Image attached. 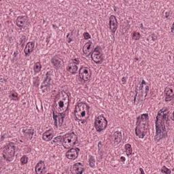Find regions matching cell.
I'll return each instance as SVG.
<instances>
[{"instance_id":"83f0119b","label":"cell","mask_w":174,"mask_h":174,"mask_svg":"<svg viewBox=\"0 0 174 174\" xmlns=\"http://www.w3.org/2000/svg\"><path fill=\"white\" fill-rule=\"evenodd\" d=\"M28 162V157H27L26 155H23V156L21 158V163L22 165H26Z\"/></svg>"},{"instance_id":"d6a6232c","label":"cell","mask_w":174,"mask_h":174,"mask_svg":"<svg viewBox=\"0 0 174 174\" xmlns=\"http://www.w3.org/2000/svg\"><path fill=\"white\" fill-rule=\"evenodd\" d=\"M125 80H126V78H125V77H123V79H122V81L123 82V83H125Z\"/></svg>"},{"instance_id":"1f68e13d","label":"cell","mask_w":174,"mask_h":174,"mask_svg":"<svg viewBox=\"0 0 174 174\" xmlns=\"http://www.w3.org/2000/svg\"><path fill=\"white\" fill-rule=\"evenodd\" d=\"M71 63H74V64H76V65H78L79 64V63H80L79 59H72V60H71Z\"/></svg>"},{"instance_id":"5b68a950","label":"cell","mask_w":174,"mask_h":174,"mask_svg":"<svg viewBox=\"0 0 174 174\" xmlns=\"http://www.w3.org/2000/svg\"><path fill=\"white\" fill-rule=\"evenodd\" d=\"M149 92V85L145 80H143L140 82V84L136 89L134 98V105L142 104L143 102L146 100Z\"/></svg>"},{"instance_id":"d4e9b609","label":"cell","mask_w":174,"mask_h":174,"mask_svg":"<svg viewBox=\"0 0 174 174\" xmlns=\"http://www.w3.org/2000/svg\"><path fill=\"white\" fill-rule=\"evenodd\" d=\"M42 70V64L40 61L36 62L34 66V70L35 73H39Z\"/></svg>"},{"instance_id":"4316f807","label":"cell","mask_w":174,"mask_h":174,"mask_svg":"<svg viewBox=\"0 0 174 174\" xmlns=\"http://www.w3.org/2000/svg\"><path fill=\"white\" fill-rule=\"evenodd\" d=\"M141 37H142V35L140 34V33L137 31H133L132 34V38L134 40H139Z\"/></svg>"},{"instance_id":"5bb4252c","label":"cell","mask_w":174,"mask_h":174,"mask_svg":"<svg viewBox=\"0 0 174 174\" xmlns=\"http://www.w3.org/2000/svg\"><path fill=\"white\" fill-rule=\"evenodd\" d=\"M109 28L112 34H114L118 28L117 18L114 15H111L109 18Z\"/></svg>"},{"instance_id":"e0dca14e","label":"cell","mask_w":174,"mask_h":174,"mask_svg":"<svg viewBox=\"0 0 174 174\" xmlns=\"http://www.w3.org/2000/svg\"><path fill=\"white\" fill-rule=\"evenodd\" d=\"M54 131L52 129H50L46 131L42 134V140L45 142H50L54 137Z\"/></svg>"},{"instance_id":"e575fe53","label":"cell","mask_w":174,"mask_h":174,"mask_svg":"<svg viewBox=\"0 0 174 174\" xmlns=\"http://www.w3.org/2000/svg\"><path fill=\"white\" fill-rule=\"evenodd\" d=\"M173 32V24L172 25V33Z\"/></svg>"},{"instance_id":"8992f818","label":"cell","mask_w":174,"mask_h":174,"mask_svg":"<svg viewBox=\"0 0 174 174\" xmlns=\"http://www.w3.org/2000/svg\"><path fill=\"white\" fill-rule=\"evenodd\" d=\"M78 141V136L74 132H70L63 135L62 145L65 149H70L75 146Z\"/></svg>"},{"instance_id":"7402d4cb","label":"cell","mask_w":174,"mask_h":174,"mask_svg":"<svg viewBox=\"0 0 174 174\" xmlns=\"http://www.w3.org/2000/svg\"><path fill=\"white\" fill-rule=\"evenodd\" d=\"M9 97L14 101H18L19 99V95L15 90H11L9 94Z\"/></svg>"},{"instance_id":"cb8c5ba5","label":"cell","mask_w":174,"mask_h":174,"mask_svg":"<svg viewBox=\"0 0 174 174\" xmlns=\"http://www.w3.org/2000/svg\"><path fill=\"white\" fill-rule=\"evenodd\" d=\"M125 153L126 154V155L128 156H130L132 153H133V149L131 147V145L129 144V143H126L125 146Z\"/></svg>"},{"instance_id":"ba28073f","label":"cell","mask_w":174,"mask_h":174,"mask_svg":"<svg viewBox=\"0 0 174 174\" xmlns=\"http://www.w3.org/2000/svg\"><path fill=\"white\" fill-rule=\"evenodd\" d=\"M107 126V120L103 115H99L95 119L94 126L97 132H101L106 129Z\"/></svg>"},{"instance_id":"7a4b0ae2","label":"cell","mask_w":174,"mask_h":174,"mask_svg":"<svg viewBox=\"0 0 174 174\" xmlns=\"http://www.w3.org/2000/svg\"><path fill=\"white\" fill-rule=\"evenodd\" d=\"M169 110L167 107H163L157 113L155 120V136L154 140L156 142H159L167 136L169 128Z\"/></svg>"},{"instance_id":"603a6c76","label":"cell","mask_w":174,"mask_h":174,"mask_svg":"<svg viewBox=\"0 0 174 174\" xmlns=\"http://www.w3.org/2000/svg\"><path fill=\"white\" fill-rule=\"evenodd\" d=\"M51 62L56 68L58 69L61 67V61L58 59L57 57H54L52 58L51 60Z\"/></svg>"},{"instance_id":"f1b7e54d","label":"cell","mask_w":174,"mask_h":174,"mask_svg":"<svg viewBox=\"0 0 174 174\" xmlns=\"http://www.w3.org/2000/svg\"><path fill=\"white\" fill-rule=\"evenodd\" d=\"M161 172V173H165V174H171V173H172V171H171L169 169H168L166 166H163Z\"/></svg>"},{"instance_id":"ac0fdd59","label":"cell","mask_w":174,"mask_h":174,"mask_svg":"<svg viewBox=\"0 0 174 174\" xmlns=\"http://www.w3.org/2000/svg\"><path fill=\"white\" fill-rule=\"evenodd\" d=\"M45 163L43 161H40L38 163L35 167V172L37 174H42L44 173L45 170Z\"/></svg>"},{"instance_id":"4fadbf2b","label":"cell","mask_w":174,"mask_h":174,"mask_svg":"<svg viewBox=\"0 0 174 174\" xmlns=\"http://www.w3.org/2000/svg\"><path fill=\"white\" fill-rule=\"evenodd\" d=\"M165 101L167 102L171 101L173 99L174 97V90H173V85H169L167 86L165 89Z\"/></svg>"},{"instance_id":"2e32d148","label":"cell","mask_w":174,"mask_h":174,"mask_svg":"<svg viewBox=\"0 0 174 174\" xmlns=\"http://www.w3.org/2000/svg\"><path fill=\"white\" fill-rule=\"evenodd\" d=\"M84 171V166L82 163H77L71 167V172L74 174H82Z\"/></svg>"},{"instance_id":"277c9868","label":"cell","mask_w":174,"mask_h":174,"mask_svg":"<svg viewBox=\"0 0 174 174\" xmlns=\"http://www.w3.org/2000/svg\"><path fill=\"white\" fill-rule=\"evenodd\" d=\"M89 115L90 107L87 103L80 101L76 105L74 110V117L76 120L82 123H86L89 118Z\"/></svg>"},{"instance_id":"9c48e42d","label":"cell","mask_w":174,"mask_h":174,"mask_svg":"<svg viewBox=\"0 0 174 174\" xmlns=\"http://www.w3.org/2000/svg\"><path fill=\"white\" fill-rule=\"evenodd\" d=\"M91 59L96 64H101L103 62V51H102V49L100 46H97L95 48H94L92 54H91Z\"/></svg>"},{"instance_id":"52a82bcc","label":"cell","mask_w":174,"mask_h":174,"mask_svg":"<svg viewBox=\"0 0 174 174\" xmlns=\"http://www.w3.org/2000/svg\"><path fill=\"white\" fill-rule=\"evenodd\" d=\"M16 153V146L13 142L8 143L4 146L2 151V156L5 161L11 162L14 159Z\"/></svg>"},{"instance_id":"4dcf8cb0","label":"cell","mask_w":174,"mask_h":174,"mask_svg":"<svg viewBox=\"0 0 174 174\" xmlns=\"http://www.w3.org/2000/svg\"><path fill=\"white\" fill-rule=\"evenodd\" d=\"M83 37L85 40H88L90 38V35L88 32H84L83 34Z\"/></svg>"},{"instance_id":"484cf974","label":"cell","mask_w":174,"mask_h":174,"mask_svg":"<svg viewBox=\"0 0 174 174\" xmlns=\"http://www.w3.org/2000/svg\"><path fill=\"white\" fill-rule=\"evenodd\" d=\"M88 164H89V166L91 168H94L95 167V157L93 156L92 155L89 156V158H88Z\"/></svg>"},{"instance_id":"836d02e7","label":"cell","mask_w":174,"mask_h":174,"mask_svg":"<svg viewBox=\"0 0 174 174\" xmlns=\"http://www.w3.org/2000/svg\"><path fill=\"white\" fill-rule=\"evenodd\" d=\"M140 172H141V173H144V172H143V169H142V168H140Z\"/></svg>"},{"instance_id":"30bf717a","label":"cell","mask_w":174,"mask_h":174,"mask_svg":"<svg viewBox=\"0 0 174 174\" xmlns=\"http://www.w3.org/2000/svg\"><path fill=\"white\" fill-rule=\"evenodd\" d=\"M91 76H92V72L89 67H86V66H82L80 69L79 71V77L81 80L84 82H88L90 80Z\"/></svg>"},{"instance_id":"7c38bea8","label":"cell","mask_w":174,"mask_h":174,"mask_svg":"<svg viewBox=\"0 0 174 174\" xmlns=\"http://www.w3.org/2000/svg\"><path fill=\"white\" fill-rule=\"evenodd\" d=\"M80 153V149L78 148H71L66 153L65 156L69 160H74L78 158Z\"/></svg>"},{"instance_id":"9a60e30c","label":"cell","mask_w":174,"mask_h":174,"mask_svg":"<svg viewBox=\"0 0 174 174\" xmlns=\"http://www.w3.org/2000/svg\"><path fill=\"white\" fill-rule=\"evenodd\" d=\"M94 50V45L91 41H88L84 44L83 48H82V52H83L85 56H89L90 54H92V52Z\"/></svg>"},{"instance_id":"f546056e","label":"cell","mask_w":174,"mask_h":174,"mask_svg":"<svg viewBox=\"0 0 174 174\" xmlns=\"http://www.w3.org/2000/svg\"><path fill=\"white\" fill-rule=\"evenodd\" d=\"M62 141H63V135L55 138L53 141V143H62Z\"/></svg>"},{"instance_id":"3957f363","label":"cell","mask_w":174,"mask_h":174,"mask_svg":"<svg viewBox=\"0 0 174 174\" xmlns=\"http://www.w3.org/2000/svg\"><path fill=\"white\" fill-rule=\"evenodd\" d=\"M149 128V116L147 113L141 114L137 118L135 133L136 136L143 139L146 136Z\"/></svg>"},{"instance_id":"ffe728a7","label":"cell","mask_w":174,"mask_h":174,"mask_svg":"<svg viewBox=\"0 0 174 174\" xmlns=\"http://www.w3.org/2000/svg\"><path fill=\"white\" fill-rule=\"evenodd\" d=\"M113 141H114L115 143H119L123 140V135L120 131H116L114 134H113Z\"/></svg>"},{"instance_id":"44dd1931","label":"cell","mask_w":174,"mask_h":174,"mask_svg":"<svg viewBox=\"0 0 174 174\" xmlns=\"http://www.w3.org/2000/svg\"><path fill=\"white\" fill-rule=\"evenodd\" d=\"M67 71L71 74H75L78 71V66L73 63H70L67 67Z\"/></svg>"},{"instance_id":"6da1fadb","label":"cell","mask_w":174,"mask_h":174,"mask_svg":"<svg viewBox=\"0 0 174 174\" xmlns=\"http://www.w3.org/2000/svg\"><path fill=\"white\" fill-rule=\"evenodd\" d=\"M70 95L64 90L60 91L55 97L52 106V114L54 125L57 127L62 125L65 113L67 112L70 106Z\"/></svg>"},{"instance_id":"8fae6325","label":"cell","mask_w":174,"mask_h":174,"mask_svg":"<svg viewBox=\"0 0 174 174\" xmlns=\"http://www.w3.org/2000/svg\"><path fill=\"white\" fill-rule=\"evenodd\" d=\"M16 24L20 29H25L29 25V18L27 16H19L16 18Z\"/></svg>"},{"instance_id":"d6986e66","label":"cell","mask_w":174,"mask_h":174,"mask_svg":"<svg viewBox=\"0 0 174 174\" xmlns=\"http://www.w3.org/2000/svg\"><path fill=\"white\" fill-rule=\"evenodd\" d=\"M34 46H35V43L34 42H27V44H26L25 46V48L24 49V53L25 54V55H29L31 53L34 51Z\"/></svg>"}]
</instances>
